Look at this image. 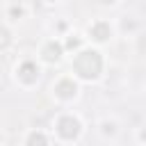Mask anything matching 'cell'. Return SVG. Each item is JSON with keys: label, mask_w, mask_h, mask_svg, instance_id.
Listing matches in <instances>:
<instances>
[{"label": "cell", "mask_w": 146, "mask_h": 146, "mask_svg": "<svg viewBox=\"0 0 146 146\" xmlns=\"http://www.w3.org/2000/svg\"><path fill=\"white\" fill-rule=\"evenodd\" d=\"M73 68H75V73H78L80 78L91 80V78H96V75L100 73V68H103L100 55H98L96 50H84V52H80V55L75 57Z\"/></svg>", "instance_id": "cell-1"}, {"label": "cell", "mask_w": 146, "mask_h": 146, "mask_svg": "<svg viewBox=\"0 0 146 146\" xmlns=\"http://www.w3.org/2000/svg\"><path fill=\"white\" fill-rule=\"evenodd\" d=\"M9 43V32L7 30H0V48H5Z\"/></svg>", "instance_id": "cell-7"}, {"label": "cell", "mask_w": 146, "mask_h": 146, "mask_svg": "<svg viewBox=\"0 0 146 146\" xmlns=\"http://www.w3.org/2000/svg\"><path fill=\"white\" fill-rule=\"evenodd\" d=\"M91 36L98 39V41H105L110 36V25L107 23H94L91 25Z\"/></svg>", "instance_id": "cell-5"}, {"label": "cell", "mask_w": 146, "mask_h": 146, "mask_svg": "<svg viewBox=\"0 0 146 146\" xmlns=\"http://www.w3.org/2000/svg\"><path fill=\"white\" fill-rule=\"evenodd\" d=\"M30 141H32V144H34V141H41V144H46V137H43V135H32V137H30Z\"/></svg>", "instance_id": "cell-8"}, {"label": "cell", "mask_w": 146, "mask_h": 146, "mask_svg": "<svg viewBox=\"0 0 146 146\" xmlns=\"http://www.w3.org/2000/svg\"><path fill=\"white\" fill-rule=\"evenodd\" d=\"M18 75H21L25 82H34V80H36V75H39V68H36V64H32V62H25V64H21V68H18Z\"/></svg>", "instance_id": "cell-3"}, {"label": "cell", "mask_w": 146, "mask_h": 146, "mask_svg": "<svg viewBox=\"0 0 146 146\" xmlns=\"http://www.w3.org/2000/svg\"><path fill=\"white\" fill-rule=\"evenodd\" d=\"M23 11H21V7H11V16H21Z\"/></svg>", "instance_id": "cell-9"}, {"label": "cell", "mask_w": 146, "mask_h": 146, "mask_svg": "<svg viewBox=\"0 0 146 146\" xmlns=\"http://www.w3.org/2000/svg\"><path fill=\"white\" fill-rule=\"evenodd\" d=\"M57 132H59L64 139H73V137L80 132L78 119H73V116H62V119L57 121Z\"/></svg>", "instance_id": "cell-2"}, {"label": "cell", "mask_w": 146, "mask_h": 146, "mask_svg": "<svg viewBox=\"0 0 146 146\" xmlns=\"http://www.w3.org/2000/svg\"><path fill=\"white\" fill-rule=\"evenodd\" d=\"M55 91H57V96H62V98H71L73 94H75V82L73 80H62V82H57V87H55Z\"/></svg>", "instance_id": "cell-4"}, {"label": "cell", "mask_w": 146, "mask_h": 146, "mask_svg": "<svg viewBox=\"0 0 146 146\" xmlns=\"http://www.w3.org/2000/svg\"><path fill=\"white\" fill-rule=\"evenodd\" d=\"M78 46V39H68V48H75Z\"/></svg>", "instance_id": "cell-10"}, {"label": "cell", "mask_w": 146, "mask_h": 146, "mask_svg": "<svg viewBox=\"0 0 146 146\" xmlns=\"http://www.w3.org/2000/svg\"><path fill=\"white\" fill-rule=\"evenodd\" d=\"M43 55H46L48 62H55V59H59V55H62V46H59V43H48L46 50H43Z\"/></svg>", "instance_id": "cell-6"}]
</instances>
